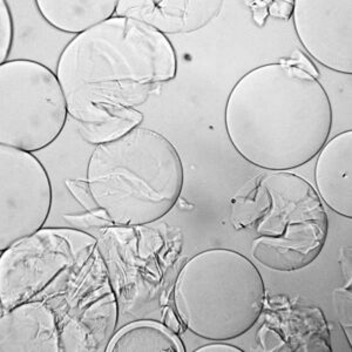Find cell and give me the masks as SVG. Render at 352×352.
I'll return each instance as SVG.
<instances>
[{"instance_id": "6da1fadb", "label": "cell", "mask_w": 352, "mask_h": 352, "mask_svg": "<svg viewBox=\"0 0 352 352\" xmlns=\"http://www.w3.org/2000/svg\"><path fill=\"white\" fill-rule=\"evenodd\" d=\"M177 58L167 36L129 16H114L76 36L61 52L56 76L86 142L104 144L140 126L136 106L173 80Z\"/></svg>"}, {"instance_id": "7a4b0ae2", "label": "cell", "mask_w": 352, "mask_h": 352, "mask_svg": "<svg viewBox=\"0 0 352 352\" xmlns=\"http://www.w3.org/2000/svg\"><path fill=\"white\" fill-rule=\"evenodd\" d=\"M224 126L247 162L288 172L308 164L327 144L331 102L316 76L280 59L237 81L226 101Z\"/></svg>"}, {"instance_id": "3957f363", "label": "cell", "mask_w": 352, "mask_h": 352, "mask_svg": "<svg viewBox=\"0 0 352 352\" xmlns=\"http://www.w3.org/2000/svg\"><path fill=\"white\" fill-rule=\"evenodd\" d=\"M86 182L113 226H144L175 206L184 189V164L166 136L138 126L96 146L88 159Z\"/></svg>"}, {"instance_id": "277c9868", "label": "cell", "mask_w": 352, "mask_h": 352, "mask_svg": "<svg viewBox=\"0 0 352 352\" xmlns=\"http://www.w3.org/2000/svg\"><path fill=\"white\" fill-rule=\"evenodd\" d=\"M176 315L192 335L232 340L256 324L265 305L263 277L230 249L204 250L181 268L173 289Z\"/></svg>"}, {"instance_id": "5b68a950", "label": "cell", "mask_w": 352, "mask_h": 352, "mask_svg": "<svg viewBox=\"0 0 352 352\" xmlns=\"http://www.w3.org/2000/svg\"><path fill=\"white\" fill-rule=\"evenodd\" d=\"M268 208L256 221L252 255L275 272L305 269L316 260L328 237V215L316 189L303 177L274 172L261 179Z\"/></svg>"}, {"instance_id": "8992f818", "label": "cell", "mask_w": 352, "mask_h": 352, "mask_svg": "<svg viewBox=\"0 0 352 352\" xmlns=\"http://www.w3.org/2000/svg\"><path fill=\"white\" fill-rule=\"evenodd\" d=\"M64 91L52 69L28 59L0 65V144L39 152L67 120Z\"/></svg>"}, {"instance_id": "52a82bcc", "label": "cell", "mask_w": 352, "mask_h": 352, "mask_svg": "<svg viewBox=\"0 0 352 352\" xmlns=\"http://www.w3.org/2000/svg\"><path fill=\"white\" fill-rule=\"evenodd\" d=\"M98 240L76 228H43L0 255V314L56 294L73 268L98 248Z\"/></svg>"}, {"instance_id": "ba28073f", "label": "cell", "mask_w": 352, "mask_h": 352, "mask_svg": "<svg viewBox=\"0 0 352 352\" xmlns=\"http://www.w3.org/2000/svg\"><path fill=\"white\" fill-rule=\"evenodd\" d=\"M50 297L60 298L51 308L59 325L61 352H107L119 308L99 247L76 264L60 290Z\"/></svg>"}, {"instance_id": "9c48e42d", "label": "cell", "mask_w": 352, "mask_h": 352, "mask_svg": "<svg viewBox=\"0 0 352 352\" xmlns=\"http://www.w3.org/2000/svg\"><path fill=\"white\" fill-rule=\"evenodd\" d=\"M52 184L33 153L0 144V252L44 228Z\"/></svg>"}, {"instance_id": "30bf717a", "label": "cell", "mask_w": 352, "mask_h": 352, "mask_svg": "<svg viewBox=\"0 0 352 352\" xmlns=\"http://www.w3.org/2000/svg\"><path fill=\"white\" fill-rule=\"evenodd\" d=\"M297 38L312 59L352 74V0H294Z\"/></svg>"}, {"instance_id": "8fae6325", "label": "cell", "mask_w": 352, "mask_h": 352, "mask_svg": "<svg viewBox=\"0 0 352 352\" xmlns=\"http://www.w3.org/2000/svg\"><path fill=\"white\" fill-rule=\"evenodd\" d=\"M0 352H61L58 320L46 300H28L0 314Z\"/></svg>"}, {"instance_id": "7c38bea8", "label": "cell", "mask_w": 352, "mask_h": 352, "mask_svg": "<svg viewBox=\"0 0 352 352\" xmlns=\"http://www.w3.org/2000/svg\"><path fill=\"white\" fill-rule=\"evenodd\" d=\"M316 192L322 202L340 217H352V131L327 141L317 154Z\"/></svg>"}, {"instance_id": "4fadbf2b", "label": "cell", "mask_w": 352, "mask_h": 352, "mask_svg": "<svg viewBox=\"0 0 352 352\" xmlns=\"http://www.w3.org/2000/svg\"><path fill=\"white\" fill-rule=\"evenodd\" d=\"M221 1H119L116 16H129L164 33H189L204 28L215 16Z\"/></svg>"}, {"instance_id": "5bb4252c", "label": "cell", "mask_w": 352, "mask_h": 352, "mask_svg": "<svg viewBox=\"0 0 352 352\" xmlns=\"http://www.w3.org/2000/svg\"><path fill=\"white\" fill-rule=\"evenodd\" d=\"M118 3L116 0H39L36 5L52 28L79 36L116 16Z\"/></svg>"}, {"instance_id": "9a60e30c", "label": "cell", "mask_w": 352, "mask_h": 352, "mask_svg": "<svg viewBox=\"0 0 352 352\" xmlns=\"http://www.w3.org/2000/svg\"><path fill=\"white\" fill-rule=\"evenodd\" d=\"M186 346L179 333L164 323L141 320L116 331L107 352H184Z\"/></svg>"}, {"instance_id": "2e32d148", "label": "cell", "mask_w": 352, "mask_h": 352, "mask_svg": "<svg viewBox=\"0 0 352 352\" xmlns=\"http://www.w3.org/2000/svg\"><path fill=\"white\" fill-rule=\"evenodd\" d=\"M65 184H66V187H67L69 192L72 194V197L80 204L82 208L87 210L88 214L96 215V217H100L102 220L107 221L109 223H111L107 217L104 215V212L98 207V204H96V201L93 199L92 192H91V190L88 188V184L86 180H73V179H68Z\"/></svg>"}, {"instance_id": "e0dca14e", "label": "cell", "mask_w": 352, "mask_h": 352, "mask_svg": "<svg viewBox=\"0 0 352 352\" xmlns=\"http://www.w3.org/2000/svg\"><path fill=\"white\" fill-rule=\"evenodd\" d=\"M13 44V19L8 4L0 1V64L8 60Z\"/></svg>"}, {"instance_id": "ac0fdd59", "label": "cell", "mask_w": 352, "mask_h": 352, "mask_svg": "<svg viewBox=\"0 0 352 352\" xmlns=\"http://www.w3.org/2000/svg\"><path fill=\"white\" fill-rule=\"evenodd\" d=\"M351 287L348 289H337L333 292V300L336 305L337 314H338V320H340V327L344 331L345 336L348 337L349 344L351 345L352 342V305L346 302L351 300L352 292H349Z\"/></svg>"}, {"instance_id": "d6986e66", "label": "cell", "mask_w": 352, "mask_h": 352, "mask_svg": "<svg viewBox=\"0 0 352 352\" xmlns=\"http://www.w3.org/2000/svg\"><path fill=\"white\" fill-rule=\"evenodd\" d=\"M294 11V0H272L269 4V16L276 19L288 21Z\"/></svg>"}, {"instance_id": "ffe728a7", "label": "cell", "mask_w": 352, "mask_h": 352, "mask_svg": "<svg viewBox=\"0 0 352 352\" xmlns=\"http://www.w3.org/2000/svg\"><path fill=\"white\" fill-rule=\"evenodd\" d=\"M270 1L267 0V1H252V3H247V4L250 5L254 21L260 28H262L265 24V21H267V18L269 16L268 8Z\"/></svg>"}, {"instance_id": "44dd1931", "label": "cell", "mask_w": 352, "mask_h": 352, "mask_svg": "<svg viewBox=\"0 0 352 352\" xmlns=\"http://www.w3.org/2000/svg\"><path fill=\"white\" fill-rule=\"evenodd\" d=\"M289 60L292 64L296 65L297 67L302 68L305 72L310 73L311 76H316V78L318 76V69H317L316 66L309 60L308 56L300 52V51L294 53V56L289 58Z\"/></svg>"}, {"instance_id": "7402d4cb", "label": "cell", "mask_w": 352, "mask_h": 352, "mask_svg": "<svg viewBox=\"0 0 352 352\" xmlns=\"http://www.w3.org/2000/svg\"><path fill=\"white\" fill-rule=\"evenodd\" d=\"M243 350L235 345L224 343L222 340H217L210 344H206L194 350V352H242Z\"/></svg>"}, {"instance_id": "603a6c76", "label": "cell", "mask_w": 352, "mask_h": 352, "mask_svg": "<svg viewBox=\"0 0 352 352\" xmlns=\"http://www.w3.org/2000/svg\"><path fill=\"white\" fill-rule=\"evenodd\" d=\"M164 324L172 331L180 335L182 332V322L173 308H166L164 311Z\"/></svg>"}]
</instances>
